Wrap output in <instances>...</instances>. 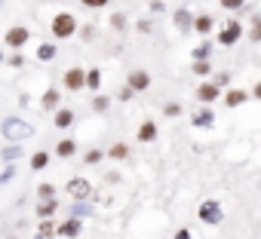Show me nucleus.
<instances>
[{
	"mask_svg": "<svg viewBox=\"0 0 261 239\" xmlns=\"http://www.w3.org/2000/svg\"><path fill=\"white\" fill-rule=\"evenodd\" d=\"M139 138H142V141H154V138H157V126H154V123H145L142 132H139Z\"/></svg>",
	"mask_w": 261,
	"mask_h": 239,
	"instance_id": "2eb2a0df",
	"label": "nucleus"
},
{
	"mask_svg": "<svg viewBox=\"0 0 261 239\" xmlns=\"http://www.w3.org/2000/svg\"><path fill=\"white\" fill-rule=\"evenodd\" d=\"M111 157H117V160H123V157H126V144H114V151H111Z\"/></svg>",
	"mask_w": 261,
	"mask_h": 239,
	"instance_id": "a878e982",
	"label": "nucleus"
},
{
	"mask_svg": "<svg viewBox=\"0 0 261 239\" xmlns=\"http://www.w3.org/2000/svg\"><path fill=\"white\" fill-rule=\"evenodd\" d=\"M46 163H49V157H46V154H34V160H31V166H34V169H43Z\"/></svg>",
	"mask_w": 261,
	"mask_h": 239,
	"instance_id": "5701e85b",
	"label": "nucleus"
},
{
	"mask_svg": "<svg viewBox=\"0 0 261 239\" xmlns=\"http://www.w3.org/2000/svg\"><path fill=\"white\" fill-rule=\"evenodd\" d=\"M209 52H212V43H203V46H197V49H194V55H197L200 62H206V55H209Z\"/></svg>",
	"mask_w": 261,
	"mask_h": 239,
	"instance_id": "4be33fe9",
	"label": "nucleus"
},
{
	"mask_svg": "<svg viewBox=\"0 0 261 239\" xmlns=\"http://www.w3.org/2000/svg\"><path fill=\"white\" fill-rule=\"evenodd\" d=\"M240 31H243V28H240L237 22H230V25H227V28L221 31V37H218V43H221V46H233V43L240 40Z\"/></svg>",
	"mask_w": 261,
	"mask_h": 239,
	"instance_id": "39448f33",
	"label": "nucleus"
},
{
	"mask_svg": "<svg viewBox=\"0 0 261 239\" xmlns=\"http://www.w3.org/2000/svg\"><path fill=\"white\" fill-rule=\"evenodd\" d=\"M56 104H59V92H56V89H49V92L43 95V107H46V110H53Z\"/></svg>",
	"mask_w": 261,
	"mask_h": 239,
	"instance_id": "a211bd4d",
	"label": "nucleus"
},
{
	"mask_svg": "<svg viewBox=\"0 0 261 239\" xmlns=\"http://www.w3.org/2000/svg\"><path fill=\"white\" fill-rule=\"evenodd\" d=\"M194 123L197 126H212L215 116H212V110H200V113H194Z\"/></svg>",
	"mask_w": 261,
	"mask_h": 239,
	"instance_id": "f8f14e48",
	"label": "nucleus"
},
{
	"mask_svg": "<svg viewBox=\"0 0 261 239\" xmlns=\"http://www.w3.org/2000/svg\"><path fill=\"white\" fill-rule=\"evenodd\" d=\"M221 7H224V10H240L243 0H221Z\"/></svg>",
	"mask_w": 261,
	"mask_h": 239,
	"instance_id": "393cba45",
	"label": "nucleus"
},
{
	"mask_svg": "<svg viewBox=\"0 0 261 239\" xmlns=\"http://www.w3.org/2000/svg\"><path fill=\"white\" fill-rule=\"evenodd\" d=\"M80 233V221H65L59 227V236H77Z\"/></svg>",
	"mask_w": 261,
	"mask_h": 239,
	"instance_id": "9b49d317",
	"label": "nucleus"
},
{
	"mask_svg": "<svg viewBox=\"0 0 261 239\" xmlns=\"http://www.w3.org/2000/svg\"><path fill=\"white\" fill-rule=\"evenodd\" d=\"M194 71H197V74H209V65H206V62H197Z\"/></svg>",
	"mask_w": 261,
	"mask_h": 239,
	"instance_id": "c85d7f7f",
	"label": "nucleus"
},
{
	"mask_svg": "<svg viewBox=\"0 0 261 239\" xmlns=\"http://www.w3.org/2000/svg\"><path fill=\"white\" fill-rule=\"evenodd\" d=\"M68 193H71L74 199H89L92 187H89V181H86V178H74V181L68 184Z\"/></svg>",
	"mask_w": 261,
	"mask_h": 239,
	"instance_id": "7ed1b4c3",
	"label": "nucleus"
},
{
	"mask_svg": "<svg viewBox=\"0 0 261 239\" xmlns=\"http://www.w3.org/2000/svg\"><path fill=\"white\" fill-rule=\"evenodd\" d=\"M53 212H56V199H46V202L40 205V215H43V218H49Z\"/></svg>",
	"mask_w": 261,
	"mask_h": 239,
	"instance_id": "b1692460",
	"label": "nucleus"
},
{
	"mask_svg": "<svg viewBox=\"0 0 261 239\" xmlns=\"http://www.w3.org/2000/svg\"><path fill=\"white\" fill-rule=\"evenodd\" d=\"M0 10H4V0H0Z\"/></svg>",
	"mask_w": 261,
	"mask_h": 239,
	"instance_id": "473e14b6",
	"label": "nucleus"
},
{
	"mask_svg": "<svg viewBox=\"0 0 261 239\" xmlns=\"http://www.w3.org/2000/svg\"><path fill=\"white\" fill-rule=\"evenodd\" d=\"M148 83H151V77L145 71H133V74H129V86H133V89H148Z\"/></svg>",
	"mask_w": 261,
	"mask_h": 239,
	"instance_id": "423d86ee",
	"label": "nucleus"
},
{
	"mask_svg": "<svg viewBox=\"0 0 261 239\" xmlns=\"http://www.w3.org/2000/svg\"><path fill=\"white\" fill-rule=\"evenodd\" d=\"M37 58H40V62H49V58H56V46H53V43H43V46L37 49Z\"/></svg>",
	"mask_w": 261,
	"mask_h": 239,
	"instance_id": "4468645a",
	"label": "nucleus"
},
{
	"mask_svg": "<svg viewBox=\"0 0 261 239\" xmlns=\"http://www.w3.org/2000/svg\"><path fill=\"white\" fill-rule=\"evenodd\" d=\"M175 25H178V31H188V28L194 25L191 13H188V10H178V13H175Z\"/></svg>",
	"mask_w": 261,
	"mask_h": 239,
	"instance_id": "9d476101",
	"label": "nucleus"
},
{
	"mask_svg": "<svg viewBox=\"0 0 261 239\" xmlns=\"http://www.w3.org/2000/svg\"><path fill=\"white\" fill-rule=\"evenodd\" d=\"M65 86H68V89H80V86H83V71H77V68L68 71V74H65Z\"/></svg>",
	"mask_w": 261,
	"mask_h": 239,
	"instance_id": "1a4fd4ad",
	"label": "nucleus"
},
{
	"mask_svg": "<svg viewBox=\"0 0 261 239\" xmlns=\"http://www.w3.org/2000/svg\"><path fill=\"white\" fill-rule=\"evenodd\" d=\"M49 233H53V224H43V227H40V233H37V239H46Z\"/></svg>",
	"mask_w": 261,
	"mask_h": 239,
	"instance_id": "cd10ccee",
	"label": "nucleus"
},
{
	"mask_svg": "<svg viewBox=\"0 0 261 239\" xmlns=\"http://www.w3.org/2000/svg\"><path fill=\"white\" fill-rule=\"evenodd\" d=\"M19 157H22V151H19V144H10V147L4 151V160H7V163H13V160H19Z\"/></svg>",
	"mask_w": 261,
	"mask_h": 239,
	"instance_id": "412c9836",
	"label": "nucleus"
},
{
	"mask_svg": "<svg viewBox=\"0 0 261 239\" xmlns=\"http://www.w3.org/2000/svg\"><path fill=\"white\" fill-rule=\"evenodd\" d=\"M71 120H74V113H71V110H59V113H56V126H62V129H65V126H71Z\"/></svg>",
	"mask_w": 261,
	"mask_h": 239,
	"instance_id": "dca6fc26",
	"label": "nucleus"
},
{
	"mask_svg": "<svg viewBox=\"0 0 261 239\" xmlns=\"http://www.w3.org/2000/svg\"><path fill=\"white\" fill-rule=\"evenodd\" d=\"M56 154H59V157H71V154H74V141H59Z\"/></svg>",
	"mask_w": 261,
	"mask_h": 239,
	"instance_id": "aec40b11",
	"label": "nucleus"
},
{
	"mask_svg": "<svg viewBox=\"0 0 261 239\" xmlns=\"http://www.w3.org/2000/svg\"><path fill=\"white\" fill-rule=\"evenodd\" d=\"M25 40H28V31H25V28H13V31L7 34V43H10V46H22Z\"/></svg>",
	"mask_w": 261,
	"mask_h": 239,
	"instance_id": "6e6552de",
	"label": "nucleus"
},
{
	"mask_svg": "<svg viewBox=\"0 0 261 239\" xmlns=\"http://www.w3.org/2000/svg\"><path fill=\"white\" fill-rule=\"evenodd\" d=\"M74 28H77V22H74V16H68V13H59V16L53 19V34H56V37H71Z\"/></svg>",
	"mask_w": 261,
	"mask_h": 239,
	"instance_id": "f03ea898",
	"label": "nucleus"
},
{
	"mask_svg": "<svg viewBox=\"0 0 261 239\" xmlns=\"http://www.w3.org/2000/svg\"><path fill=\"white\" fill-rule=\"evenodd\" d=\"M194 28H197L200 34H209V31H212V16H200V19L194 22Z\"/></svg>",
	"mask_w": 261,
	"mask_h": 239,
	"instance_id": "ddd939ff",
	"label": "nucleus"
},
{
	"mask_svg": "<svg viewBox=\"0 0 261 239\" xmlns=\"http://www.w3.org/2000/svg\"><path fill=\"white\" fill-rule=\"evenodd\" d=\"M98 77H101V74H98V71H95V68H92V71H89V74H83V83H89V89H98V83H101V80H98Z\"/></svg>",
	"mask_w": 261,
	"mask_h": 239,
	"instance_id": "f3484780",
	"label": "nucleus"
},
{
	"mask_svg": "<svg viewBox=\"0 0 261 239\" xmlns=\"http://www.w3.org/2000/svg\"><path fill=\"white\" fill-rule=\"evenodd\" d=\"M200 218H203L206 224H218V221H221V208H218V202H203V205H200Z\"/></svg>",
	"mask_w": 261,
	"mask_h": 239,
	"instance_id": "20e7f679",
	"label": "nucleus"
},
{
	"mask_svg": "<svg viewBox=\"0 0 261 239\" xmlns=\"http://www.w3.org/2000/svg\"><path fill=\"white\" fill-rule=\"evenodd\" d=\"M175 239H191V233H188V230H178V233H175Z\"/></svg>",
	"mask_w": 261,
	"mask_h": 239,
	"instance_id": "2f4dec72",
	"label": "nucleus"
},
{
	"mask_svg": "<svg viewBox=\"0 0 261 239\" xmlns=\"http://www.w3.org/2000/svg\"><path fill=\"white\" fill-rule=\"evenodd\" d=\"M98 160H101V151H89L86 154V163H98Z\"/></svg>",
	"mask_w": 261,
	"mask_h": 239,
	"instance_id": "bb28decb",
	"label": "nucleus"
},
{
	"mask_svg": "<svg viewBox=\"0 0 261 239\" xmlns=\"http://www.w3.org/2000/svg\"><path fill=\"white\" fill-rule=\"evenodd\" d=\"M243 101H246V92H240V89H237V92H227V104H230V107H237V104H243Z\"/></svg>",
	"mask_w": 261,
	"mask_h": 239,
	"instance_id": "6ab92c4d",
	"label": "nucleus"
},
{
	"mask_svg": "<svg viewBox=\"0 0 261 239\" xmlns=\"http://www.w3.org/2000/svg\"><path fill=\"white\" fill-rule=\"evenodd\" d=\"M40 196H43V199H49V196H53V187H49V184H43V187H40Z\"/></svg>",
	"mask_w": 261,
	"mask_h": 239,
	"instance_id": "c756f323",
	"label": "nucleus"
},
{
	"mask_svg": "<svg viewBox=\"0 0 261 239\" xmlns=\"http://www.w3.org/2000/svg\"><path fill=\"white\" fill-rule=\"evenodd\" d=\"M0 132H4L10 141H22V138H31L34 135V129L25 123V120H16V116H7L4 126H0Z\"/></svg>",
	"mask_w": 261,
	"mask_h": 239,
	"instance_id": "f257e3e1",
	"label": "nucleus"
},
{
	"mask_svg": "<svg viewBox=\"0 0 261 239\" xmlns=\"http://www.w3.org/2000/svg\"><path fill=\"white\" fill-rule=\"evenodd\" d=\"M215 95H218V86H212V83H203V86L197 89V98H200V101H206V104H209V101H215Z\"/></svg>",
	"mask_w": 261,
	"mask_h": 239,
	"instance_id": "0eeeda50",
	"label": "nucleus"
},
{
	"mask_svg": "<svg viewBox=\"0 0 261 239\" xmlns=\"http://www.w3.org/2000/svg\"><path fill=\"white\" fill-rule=\"evenodd\" d=\"M83 4H86V7H105L108 0H83Z\"/></svg>",
	"mask_w": 261,
	"mask_h": 239,
	"instance_id": "7c9ffc66",
	"label": "nucleus"
}]
</instances>
